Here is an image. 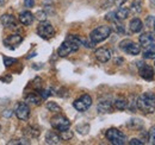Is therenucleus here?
I'll list each match as a JSON object with an SVG mask.
<instances>
[{"label": "nucleus", "instance_id": "nucleus-1", "mask_svg": "<svg viewBox=\"0 0 155 145\" xmlns=\"http://www.w3.org/2000/svg\"><path fill=\"white\" fill-rule=\"evenodd\" d=\"M80 45H81L80 44V37L74 36V35H69L67 37V39L60 45V48L58 49V55L60 57H67L72 53L78 51Z\"/></svg>", "mask_w": 155, "mask_h": 145}, {"label": "nucleus", "instance_id": "nucleus-2", "mask_svg": "<svg viewBox=\"0 0 155 145\" xmlns=\"http://www.w3.org/2000/svg\"><path fill=\"white\" fill-rule=\"evenodd\" d=\"M136 107L144 114H152L155 112V95L152 93H143L136 100Z\"/></svg>", "mask_w": 155, "mask_h": 145}, {"label": "nucleus", "instance_id": "nucleus-3", "mask_svg": "<svg viewBox=\"0 0 155 145\" xmlns=\"http://www.w3.org/2000/svg\"><path fill=\"white\" fill-rule=\"evenodd\" d=\"M111 35V27L110 26H98L96 27L91 34H90V39L93 43H100L103 40H105L107 37Z\"/></svg>", "mask_w": 155, "mask_h": 145}, {"label": "nucleus", "instance_id": "nucleus-4", "mask_svg": "<svg viewBox=\"0 0 155 145\" xmlns=\"http://www.w3.org/2000/svg\"><path fill=\"white\" fill-rule=\"evenodd\" d=\"M105 137L111 144L114 145H123L127 142L125 134L117 128H109L105 133Z\"/></svg>", "mask_w": 155, "mask_h": 145}, {"label": "nucleus", "instance_id": "nucleus-5", "mask_svg": "<svg viewBox=\"0 0 155 145\" xmlns=\"http://www.w3.org/2000/svg\"><path fill=\"white\" fill-rule=\"evenodd\" d=\"M37 35L43 39H50L55 35V29L54 26L48 23V21H41L39 25L37 26Z\"/></svg>", "mask_w": 155, "mask_h": 145}, {"label": "nucleus", "instance_id": "nucleus-6", "mask_svg": "<svg viewBox=\"0 0 155 145\" xmlns=\"http://www.w3.org/2000/svg\"><path fill=\"white\" fill-rule=\"evenodd\" d=\"M119 48L120 50H123L124 53L129 55H133V56H136L141 53V47L138 44L134 43L133 40L130 39H124L119 43Z\"/></svg>", "mask_w": 155, "mask_h": 145}, {"label": "nucleus", "instance_id": "nucleus-7", "mask_svg": "<svg viewBox=\"0 0 155 145\" xmlns=\"http://www.w3.org/2000/svg\"><path fill=\"white\" fill-rule=\"evenodd\" d=\"M50 124L51 126L54 127L55 130L58 131H63V130H67L71 127V121L62 114H56L51 118L50 120Z\"/></svg>", "mask_w": 155, "mask_h": 145}, {"label": "nucleus", "instance_id": "nucleus-8", "mask_svg": "<svg viewBox=\"0 0 155 145\" xmlns=\"http://www.w3.org/2000/svg\"><path fill=\"white\" fill-rule=\"evenodd\" d=\"M92 105V98L88 95V94H84L81 95L79 99H77L74 102H73V106L74 108L79 111V112H85L91 107Z\"/></svg>", "mask_w": 155, "mask_h": 145}, {"label": "nucleus", "instance_id": "nucleus-9", "mask_svg": "<svg viewBox=\"0 0 155 145\" xmlns=\"http://www.w3.org/2000/svg\"><path fill=\"white\" fill-rule=\"evenodd\" d=\"M137 68H138V74L142 79H144L146 81H152L154 80V70L150 66L146 64L144 62H138L137 63Z\"/></svg>", "mask_w": 155, "mask_h": 145}, {"label": "nucleus", "instance_id": "nucleus-10", "mask_svg": "<svg viewBox=\"0 0 155 145\" xmlns=\"http://www.w3.org/2000/svg\"><path fill=\"white\" fill-rule=\"evenodd\" d=\"M16 115L19 120H28L30 117V108L26 102H20L16 108Z\"/></svg>", "mask_w": 155, "mask_h": 145}, {"label": "nucleus", "instance_id": "nucleus-11", "mask_svg": "<svg viewBox=\"0 0 155 145\" xmlns=\"http://www.w3.org/2000/svg\"><path fill=\"white\" fill-rule=\"evenodd\" d=\"M94 56H96V58L100 63H106L111 58V51L109 49H106V48H100V49L96 50Z\"/></svg>", "mask_w": 155, "mask_h": 145}, {"label": "nucleus", "instance_id": "nucleus-12", "mask_svg": "<svg viewBox=\"0 0 155 145\" xmlns=\"http://www.w3.org/2000/svg\"><path fill=\"white\" fill-rule=\"evenodd\" d=\"M21 42H23V37L20 35H11V36H8L7 38L4 39V44L6 47L11 48V49H13L15 47L19 45Z\"/></svg>", "mask_w": 155, "mask_h": 145}, {"label": "nucleus", "instance_id": "nucleus-13", "mask_svg": "<svg viewBox=\"0 0 155 145\" xmlns=\"http://www.w3.org/2000/svg\"><path fill=\"white\" fill-rule=\"evenodd\" d=\"M0 23L5 27H7V29H13V27L17 26V20H16V18L12 14H4V16H1Z\"/></svg>", "mask_w": 155, "mask_h": 145}, {"label": "nucleus", "instance_id": "nucleus-14", "mask_svg": "<svg viewBox=\"0 0 155 145\" xmlns=\"http://www.w3.org/2000/svg\"><path fill=\"white\" fill-rule=\"evenodd\" d=\"M140 44L142 45V48H147V47H149V45H152V44H155V37L154 35H152V34H149V32H147V34H142L141 36H140Z\"/></svg>", "mask_w": 155, "mask_h": 145}, {"label": "nucleus", "instance_id": "nucleus-15", "mask_svg": "<svg viewBox=\"0 0 155 145\" xmlns=\"http://www.w3.org/2000/svg\"><path fill=\"white\" fill-rule=\"evenodd\" d=\"M18 19H19V21L24 26H29V25H31V24L34 23L35 16H34L30 11H24V12H21L19 14Z\"/></svg>", "mask_w": 155, "mask_h": 145}, {"label": "nucleus", "instance_id": "nucleus-16", "mask_svg": "<svg viewBox=\"0 0 155 145\" xmlns=\"http://www.w3.org/2000/svg\"><path fill=\"white\" fill-rule=\"evenodd\" d=\"M114 109L112 106V102L109 101V100H100L99 104H98V111L99 113H111Z\"/></svg>", "mask_w": 155, "mask_h": 145}, {"label": "nucleus", "instance_id": "nucleus-17", "mask_svg": "<svg viewBox=\"0 0 155 145\" xmlns=\"http://www.w3.org/2000/svg\"><path fill=\"white\" fill-rule=\"evenodd\" d=\"M60 142H61V138L56 132H54V131H48L47 132V134H45V143L47 144L55 145L60 144Z\"/></svg>", "mask_w": 155, "mask_h": 145}, {"label": "nucleus", "instance_id": "nucleus-18", "mask_svg": "<svg viewBox=\"0 0 155 145\" xmlns=\"http://www.w3.org/2000/svg\"><path fill=\"white\" fill-rule=\"evenodd\" d=\"M129 27H130V31H131V32H134V34H138V32H141V31H142V29H143V23L141 21V19L134 18L131 21H130Z\"/></svg>", "mask_w": 155, "mask_h": 145}, {"label": "nucleus", "instance_id": "nucleus-19", "mask_svg": "<svg viewBox=\"0 0 155 145\" xmlns=\"http://www.w3.org/2000/svg\"><path fill=\"white\" fill-rule=\"evenodd\" d=\"M112 106L116 109H118V111H124V109L128 108L129 102H128V100L124 99V98H117L116 100L112 102Z\"/></svg>", "mask_w": 155, "mask_h": 145}, {"label": "nucleus", "instance_id": "nucleus-20", "mask_svg": "<svg viewBox=\"0 0 155 145\" xmlns=\"http://www.w3.org/2000/svg\"><path fill=\"white\" fill-rule=\"evenodd\" d=\"M25 101L29 102V104H32V105L38 106L39 104H41V101H42V98L39 95H37L36 93H29L25 96Z\"/></svg>", "mask_w": 155, "mask_h": 145}, {"label": "nucleus", "instance_id": "nucleus-21", "mask_svg": "<svg viewBox=\"0 0 155 145\" xmlns=\"http://www.w3.org/2000/svg\"><path fill=\"white\" fill-rule=\"evenodd\" d=\"M142 56L146 60H153V58H155V44H152V45L144 48V51H143Z\"/></svg>", "mask_w": 155, "mask_h": 145}, {"label": "nucleus", "instance_id": "nucleus-22", "mask_svg": "<svg viewBox=\"0 0 155 145\" xmlns=\"http://www.w3.org/2000/svg\"><path fill=\"white\" fill-rule=\"evenodd\" d=\"M115 16H116L117 20H124V19L128 18V16H129V10L125 8V7H119L115 12Z\"/></svg>", "mask_w": 155, "mask_h": 145}, {"label": "nucleus", "instance_id": "nucleus-23", "mask_svg": "<svg viewBox=\"0 0 155 145\" xmlns=\"http://www.w3.org/2000/svg\"><path fill=\"white\" fill-rule=\"evenodd\" d=\"M61 132V134H60V138L62 139V140H71L72 138H73V131H71L69 128H67V130H63V131H60Z\"/></svg>", "mask_w": 155, "mask_h": 145}, {"label": "nucleus", "instance_id": "nucleus-24", "mask_svg": "<svg viewBox=\"0 0 155 145\" xmlns=\"http://www.w3.org/2000/svg\"><path fill=\"white\" fill-rule=\"evenodd\" d=\"M26 133L30 136V137H34V138H37L39 136V133H41V131H39L38 127L36 126H32V125H30V126L26 128Z\"/></svg>", "mask_w": 155, "mask_h": 145}, {"label": "nucleus", "instance_id": "nucleus-25", "mask_svg": "<svg viewBox=\"0 0 155 145\" xmlns=\"http://www.w3.org/2000/svg\"><path fill=\"white\" fill-rule=\"evenodd\" d=\"M47 108L49 109L50 112H54V113H60L61 112V107L58 106L56 102H54V101L47 102Z\"/></svg>", "mask_w": 155, "mask_h": 145}, {"label": "nucleus", "instance_id": "nucleus-26", "mask_svg": "<svg viewBox=\"0 0 155 145\" xmlns=\"http://www.w3.org/2000/svg\"><path fill=\"white\" fill-rule=\"evenodd\" d=\"M128 126L133 127V128H141V127H143V123L140 119H131L128 123Z\"/></svg>", "mask_w": 155, "mask_h": 145}, {"label": "nucleus", "instance_id": "nucleus-27", "mask_svg": "<svg viewBox=\"0 0 155 145\" xmlns=\"http://www.w3.org/2000/svg\"><path fill=\"white\" fill-rule=\"evenodd\" d=\"M141 10H142V4H141V1H138V0L134 1L133 5H131L130 11H131L133 13H138V12H141Z\"/></svg>", "mask_w": 155, "mask_h": 145}, {"label": "nucleus", "instance_id": "nucleus-28", "mask_svg": "<svg viewBox=\"0 0 155 145\" xmlns=\"http://www.w3.org/2000/svg\"><path fill=\"white\" fill-rule=\"evenodd\" d=\"M2 61H4V64H5V67H11L12 64H15V63H17V60L16 58H11V57H6V56H4V58H2Z\"/></svg>", "mask_w": 155, "mask_h": 145}, {"label": "nucleus", "instance_id": "nucleus-29", "mask_svg": "<svg viewBox=\"0 0 155 145\" xmlns=\"http://www.w3.org/2000/svg\"><path fill=\"white\" fill-rule=\"evenodd\" d=\"M148 140L150 144H155V126L148 131Z\"/></svg>", "mask_w": 155, "mask_h": 145}, {"label": "nucleus", "instance_id": "nucleus-30", "mask_svg": "<svg viewBox=\"0 0 155 145\" xmlns=\"http://www.w3.org/2000/svg\"><path fill=\"white\" fill-rule=\"evenodd\" d=\"M35 18L38 19L39 21H44V20H47V13L44 11H37L35 13Z\"/></svg>", "mask_w": 155, "mask_h": 145}, {"label": "nucleus", "instance_id": "nucleus-31", "mask_svg": "<svg viewBox=\"0 0 155 145\" xmlns=\"http://www.w3.org/2000/svg\"><path fill=\"white\" fill-rule=\"evenodd\" d=\"M88 130H90V126H88V125H79V126L77 127V131L79 133H81V134H87Z\"/></svg>", "mask_w": 155, "mask_h": 145}, {"label": "nucleus", "instance_id": "nucleus-32", "mask_svg": "<svg viewBox=\"0 0 155 145\" xmlns=\"http://www.w3.org/2000/svg\"><path fill=\"white\" fill-rule=\"evenodd\" d=\"M8 144L10 145H13V144L23 145V144H30V142H29V140H26V139H16V140H11V142H8Z\"/></svg>", "mask_w": 155, "mask_h": 145}, {"label": "nucleus", "instance_id": "nucleus-33", "mask_svg": "<svg viewBox=\"0 0 155 145\" xmlns=\"http://www.w3.org/2000/svg\"><path fill=\"white\" fill-rule=\"evenodd\" d=\"M39 96L42 98V99H47L51 93H50V91L49 89H39Z\"/></svg>", "mask_w": 155, "mask_h": 145}, {"label": "nucleus", "instance_id": "nucleus-34", "mask_svg": "<svg viewBox=\"0 0 155 145\" xmlns=\"http://www.w3.org/2000/svg\"><path fill=\"white\" fill-rule=\"evenodd\" d=\"M106 20H109V21H116V16H115V12H110V13H107L106 14Z\"/></svg>", "mask_w": 155, "mask_h": 145}, {"label": "nucleus", "instance_id": "nucleus-35", "mask_svg": "<svg viewBox=\"0 0 155 145\" xmlns=\"http://www.w3.org/2000/svg\"><path fill=\"white\" fill-rule=\"evenodd\" d=\"M114 24H115V29H116L117 32H120V34H123V32H124V27H123L120 24H118V23H117V20L116 21H114Z\"/></svg>", "mask_w": 155, "mask_h": 145}, {"label": "nucleus", "instance_id": "nucleus-36", "mask_svg": "<svg viewBox=\"0 0 155 145\" xmlns=\"http://www.w3.org/2000/svg\"><path fill=\"white\" fill-rule=\"evenodd\" d=\"M129 144L130 145H142L143 144V142L140 140V139H137V138H133V139L129 142Z\"/></svg>", "mask_w": 155, "mask_h": 145}, {"label": "nucleus", "instance_id": "nucleus-37", "mask_svg": "<svg viewBox=\"0 0 155 145\" xmlns=\"http://www.w3.org/2000/svg\"><path fill=\"white\" fill-rule=\"evenodd\" d=\"M24 5L26 7H32L35 5V0H24Z\"/></svg>", "mask_w": 155, "mask_h": 145}, {"label": "nucleus", "instance_id": "nucleus-38", "mask_svg": "<svg viewBox=\"0 0 155 145\" xmlns=\"http://www.w3.org/2000/svg\"><path fill=\"white\" fill-rule=\"evenodd\" d=\"M125 1L127 0H115V5L120 7V6H123V4H125Z\"/></svg>", "mask_w": 155, "mask_h": 145}, {"label": "nucleus", "instance_id": "nucleus-39", "mask_svg": "<svg viewBox=\"0 0 155 145\" xmlns=\"http://www.w3.org/2000/svg\"><path fill=\"white\" fill-rule=\"evenodd\" d=\"M122 62H123V60H122V58H120V60H118V58H117V60H116L117 64H118V63H122Z\"/></svg>", "mask_w": 155, "mask_h": 145}, {"label": "nucleus", "instance_id": "nucleus-40", "mask_svg": "<svg viewBox=\"0 0 155 145\" xmlns=\"http://www.w3.org/2000/svg\"><path fill=\"white\" fill-rule=\"evenodd\" d=\"M4 2H5V0H0V6H2V5H4Z\"/></svg>", "mask_w": 155, "mask_h": 145}, {"label": "nucleus", "instance_id": "nucleus-41", "mask_svg": "<svg viewBox=\"0 0 155 145\" xmlns=\"http://www.w3.org/2000/svg\"><path fill=\"white\" fill-rule=\"evenodd\" d=\"M150 2H152L153 5H155V0H150Z\"/></svg>", "mask_w": 155, "mask_h": 145}, {"label": "nucleus", "instance_id": "nucleus-42", "mask_svg": "<svg viewBox=\"0 0 155 145\" xmlns=\"http://www.w3.org/2000/svg\"><path fill=\"white\" fill-rule=\"evenodd\" d=\"M153 26H154V30H155V19H154V25Z\"/></svg>", "mask_w": 155, "mask_h": 145}, {"label": "nucleus", "instance_id": "nucleus-43", "mask_svg": "<svg viewBox=\"0 0 155 145\" xmlns=\"http://www.w3.org/2000/svg\"><path fill=\"white\" fill-rule=\"evenodd\" d=\"M0 130H1V127H0Z\"/></svg>", "mask_w": 155, "mask_h": 145}]
</instances>
